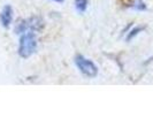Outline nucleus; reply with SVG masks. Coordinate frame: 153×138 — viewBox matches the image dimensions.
Segmentation results:
<instances>
[{"mask_svg": "<svg viewBox=\"0 0 153 138\" xmlns=\"http://www.w3.org/2000/svg\"><path fill=\"white\" fill-rule=\"evenodd\" d=\"M140 30H142L140 28H137V29H134V30L131 31V33H129V35H128V37H127V39H128V40H129V39H131L132 37H134V36H135V35H137V33H138V32H139Z\"/></svg>", "mask_w": 153, "mask_h": 138, "instance_id": "6", "label": "nucleus"}, {"mask_svg": "<svg viewBox=\"0 0 153 138\" xmlns=\"http://www.w3.org/2000/svg\"><path fill=\"white\" fill-rule=\"evenodd\" d=\"M13 21V8L10 5H6L0 12V24L4 28H8Z\"/></svg>", "mask_w": 153, "mask_h": 138, "instance_id": "4", "label": "nucleus"}, {"mask_svg": "<svg viewBox=\"0 0 153 138\" xmlns=\"http://www.w3.org/2000/svg\"><path fill=\"white\" fill-rule=\"evenodd\" d=\"M54 1H56V2H62L63 0H54Z\"/></svg>", "mask_w": 153, "mask_h": 138, "instance_id": "7", "label": "nucleus"}, {"mask_svg": "<svg viewBox=\"0 0 153 138\" xmlns=\"http://www.w3.org/2000/svg\"><path fill=\"white\" fill-rule=\"evenodd\" d=\"M75 8L78 13H84L88 8V0H75Z\"/></svg>", "mask_w": 153, "mask_h": 138, "instance_id": "5", "label": "nucleus"}, {"mask_svg": "<svg viewBox=\"0 0 153 138\" xmlns=\"http://www.w3.org/2000/svg\"><path fill=\"white\" fill-rule=\"evenodd\" d=\"M75 65L78 68V70L86 77L93 78V77H96L98 75V68L94 65V62L91 61L88 58H85L84 55L77 54L75 56Z\"/></svg>", "mask_w": 153, "mask_h": 138, "instance_id": "2", "label": "nucleus"}, {"mask_svg": "<svg viewBox=\"0 0 153 138\" xmlns=\"http://www.w3.org/2000/svg\"><path fill=\"white\" fill-rule=\"evenodd\" d=\"M37 50V39L33 31H25L20 37L19 42V54L23 59L31 56Z\"/></svg>", "mask_w": 153, "mask_h": 138, "instance_id": "1", "label": "nucleus"}, {"mask_svg": "<svg viewBox=\"0 0 153 138\" xmlns=\"http://www.w3.org/2000/svg\"><path fill=\"white\" fill-rule=\"evenodd\" d=\"M43 28V22L39 17H31L25 21H23L22 23H20V25L16 28V32L17 33H23L25 31H38Z\"/></svg>", "mask_w": 153, "mask_h": 138, "instance_id": "3", "label": "nucleus"}]
</instances>
